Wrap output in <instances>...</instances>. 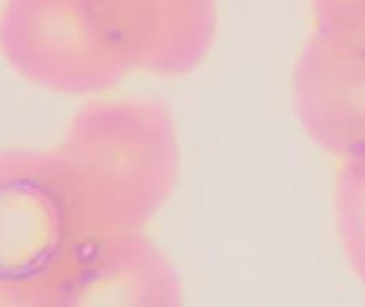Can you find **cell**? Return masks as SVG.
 I'll return each mask as SVG.
<instances>
[{
  "instance_id": "1",
  "label": "cell",
  "mask_w": 365,
  "mask_h": 307,
  "mask_svg": "<svg viewBox=\"0 0 365 307\" xmlns=\"http://www.w3.org/2000/svg\"><path fill=\"white\" fill-rule=\"evenodd\" d=\"M292 109L304 135L334 157L365 145V10L311 19L292 68Z\"/></svg>"
},
{
  "instance_id": "2",
  "label": "cell",
  "mask_w": 365,
  "mask_h": 307,
  "mask_svg": "<svg viewBox=\"0 0 365 307\" xmlns=\"http://www.w3.org/2000/svg\"><path fill=\"white\" fill-rule=\"evenodd\" d=\"M334 231L346 266L365 285V145L340 157L334 176Z\"/></svg>"
},
{
  "instance_id": "3",
  "label": "cell",
  "mask_w": 365,
  "mask_h": 307,
  "mask_svg": "<svg viewBox=\"0 0 365 307\" xmlns=\"http://www.w3.org/2000/svg\"><path fill=\"white\" fill-rule=\"evenodd\" d=\"M311 4V19L334 16L343 10H365V0H308Z\"/></svg>"
}]
</instances>
